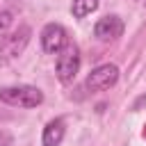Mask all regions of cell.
I'll return each instance as SVG.
<instances>
[{
  "label": "cell",
  "instance_id": "cell-4",
  "mask_svg": "<svg viewBox=\"0 0 146 146\" xmlns=\"http://www.w3.org/2000/svg\"><path fill=\"white\" fill-rule=\"evenodd\" d=\"M66 30L59 25V23H48L43 30H41V48L48 52V55H57L64 46H66Z\"/></svg>",
  "mask_w": 146,
  "mask_h": 146
},
{
  "label": "cell",
  "instance_id": "cell-7",
  "mask_svg": "<svg viewBox=\"0 0 146 146\" xmlns=\"http://www.w3.org/2000/svg\"><path fill=\"white\" fill-rule=\"evenodd\" d=\"M64 132H66L64 121H62V119H52V121H48L46 128H43L41 144H43V146H59L62 139H64Z\"/></svg>",
  "mask_w": 146,
  "mask_h": 146
},
{
  "label": "cell",
  "instance_id": "cell-9",
  "mask_svg": "<svg viewBox=\"0 0 146 146\" xmlns=\"http://www.w3.org/2000/svg\"><path fill=\"white\" fill-rule=\"evenodd\" d=\"M9 25H11V14L9 11H0V34H5Z\"/></svg>",
  "mask_w": 146,
  "mask_h": 146
},
{
  "label": "cell",
  "instance_id": "cell-8",
  "mask_svg": "<svg viewBox=\"0 0 146 146\" xmlns=\"http://www.w3.org/2000/svg\"><path fill=\"white\" fill-rule=\"evenodd\" d=\"M98 5H100V0H73L71 14H73V18H84V16H89L91 11H96Z\"/></svg>",
  "mask_w": 146,
  "mask_h": 146
},
{
  "label": "cell",
  "instance_id": "cell-6",
  "mask_svg": "<svg viewBox=\"0 0 146 146\" xmlns=\"http://www.w3.org/2000/svg\"><path fill=\"white\" fill-rule=\"evenodd\" d=\"M27 36H30V30H27V27H21V34L16 32V34H11V36H5V41H2V46H0V52L7 55V59L16 57V55L25 48Z\"/></svg>",
  "mask_w": 146,
  "mask_h": 146
},
{
  "label": "cell",
  "instance_id": "cell-1",
  "mask_svg": "<svg viewBox=\"0 0 146 146\" xmlns=\"http://www.w3.org/2000/svg\"><path fill=\"white\" fill-rule=\"evenodd\" d=\"M0 100L14 107H39L43 103V91L34 84H14V87H2L0 89Z\"/></svg>",
  "mask_w": 146,
  "mask_h": 146
},
{
  "label": "cell",
  "instance_id": "cell-5",
  "mask_svg": "<svg viewBox=\"0 0 146 146\" xmlns=\"http://www.w3.org/2000/svg\"><path fill=\"white\" fill-rule=\"evenodd\" d=\"M94 34L98 41H114L123 34V21L116 16V14H110V16H103L96 25H94Z\"/></svg>",
  "mask_w": 146,
  "mask_h": 146
},
{
  "label": "cell",
  "instance_id": "cell-3",
  "mask_svg": "<svg viewBox=\"0 0 146 146\" xmlns=\"http://www.w3.org/2000/svg\"><path fill=\"white\" fill-rule=\"evenodd\" d=\"M116 80H119V68H116L114 64H100V66H96V68L87 75L84 87H87L89 91H105V89L114 87Z\"/></svg>",
  "mask_w": 146,
  "mask_h": 146
},
{
  "label": "cell",
  "instance_id": "cell-10",
  "mask_svg": "<svg viewBox=\"0 0 146 146\" xmlns=\"http://www.w3.org/2000/svg\"><path fill=\"white\" fill-rule=\"evenodd\" d=\"M0 146H11V137L7 132H0Z\"/></svg>",
  "mask_w": 146,
  "mask_h": 146
},
{
  "label": "cell",
  "instance_id": "cell-2",
  "mask_svg": "<svg viewBox=\"0 0 146 146\" xmlns=\"http://www.w3.org/2000/svg\"><path fill=\"white\" fill-rule=\"evenodd\" d=\"M80 64H82V62H80V50H78V46L66 43V46L57 52V64H55V73H57L59 82L71 84V82L75 80L78 71H80Z\"/></svg>",
  "mask_w": 146,
  "mask_h": 146
}]
</instances>
